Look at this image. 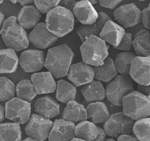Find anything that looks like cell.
I'll list each match as a JSON object with an SVG mask.
<instances>
[{
  "label": "cell",
  "mask_w": 150,
  "mask_h": 141,
  "mask_svg": "<svg viewBox=\"0 0 150 141\" xmlns=\"http://www.w3.org/2000/svg\"><path fill=\"white\" fill-rule=\"evenodd\" d=\"M57 39V36L47 30L45 22L39 23L29 35V42L39 49H45L53 45Z\"/></svg>",
  "instance_id": "14"
},
{
  "label": "cell",
  "mask_w": 150,
  "mask_h": 141,
  "mask_svg": "<svg viewBox=\"0 0 150 141\" xmlns=\"http://www.w3.org/2000/svg\"><path fill=\"white\" fill-rule=\"evenodd\" d=\"M17 97L26 101H32L37 94V92L32 83L29 80H22L16 85Z\"/></svg>",
  "instance_id": "32"
},
{
  "label": "cell",
  "mask_w": 150,
  "mask_h": 141,
  "mask_svg": "<svg viewBox=\"0 0 150 141\" xmlns=\"http://www.w3.org/2000/svg\"><path fill=\"white\" fill-rule=\"evenodd\" d=\"M4 19H5L4 15V14L0 11V30H1V29L2 28L3 23H4Z\"/></svg>",
  "instance_id": "46"
},
{
  "label": "cell",
  "mask_w": 150,
  "mask_h": 141,
  "mask_svg": "<svg viewBox=\"0 0 150 141\" xmlns=\"http://www.w3.org/2000/svg\"><path fill=\"white\" fill-rule=\"evenodd\" d=\"M132 44L138 56H150V33L148 30L143 29L137 32Z\"/></svg>",
  "instance_id": "26"
},
{
  "label": "cell",
  "mask_w": 150,
  "mask_h": 141,
  "mask_svg": "<svg viewBox=\"0 0 150 141\" xmlns=\"http://www.w3.org/2000/svg\"><path fill=\"white\" fill-rule=\"evenodd\" d=\"M0 141H21V130L18 122L0 124Z\"/></svg>",
  "instance_id": "29"
},
{
  "label": "cell",
  "mask_w": 150,
  "mask_h": 141,
  "mask_svg": "<svg viewBox=\"0 0 150 141\" xmlns=\"http://www.w3.org/2000/svg\"><path fill=\"white\" fill-rule=\"evenodd\" d=\"M0 34L6 46L15 51L25 50L29 45L28 34L15 16H9L4 20Z\"/></svg>",
  "instance_id": "2"
},
{
  "label": "cell",
  "mask_w": 150,
  "mask_h": 141,
  "mask_svg": "<svg viewBox=\"0 0 150 141\" xmlns=\"http://www.w3.org/2000/svg\"><path fill=\"white\" fill-rule=\"evenodd\" d=\"M16 92L15 84L6 77H0V101H8L14 97Z\"/></svg>",
  "instance_id": "33"
},
{
  "label": "cell",
  "mask_w": 150,
  "mask_h": 141,
  "mask_svg": "<svg viewBox=\"0 0 150 141\" xmlns=\"http://www.w3.org/2000/svg\"><path fill=\"white\" fill-rule=\"evenodd\" d=\"M31 82L37 94H47L55 91L56 83L50 72L34 73L31 75Z\"/></svg>",
  "instance_id": "16"
},
{
  "label": "cell",
  "mask_w": 150,
  "mask_h": 141,
  "mask_svg": "<svg viewBox=\"0 0 150 141\" xmlns=\"http://www.w3.org/2000/svg\"><path fill=\"white\" fill-rule=\"evenodd\" d=\"M117 141H139L134 135H122L117 138Z\"/></svg>",
  "instance_id": "42"
},
{
  "label": "cell",
  "mask_w": 150,
  "mask_h": 141,
  "mask_svg": "<svg viewBox=\"0 0 150 141\" xmlns=\"http://www.w3.org/2000/svg\"><path fill=\"white\" fill-rule=\"evenodd\" d=\"M94 76L91 65L83 61L70 66L67 78L76 86H80L92 82L94 80Z\"/></svg>",
  "instance_id": "13"
},
{
  "label": "cell",
  "mask_w": 150,
  "mask_h": 141,
  "mask_svg": "<svg viewBox=\"0 0 150 141\" xmlns=\"http://www.w3.org/2000/svg\"><path fill=\"white\" fill-rule=\"evenodd\" d=\"M73 13L82 24H93L98 17V12L87 0L77 2L73 9Z\"/></svg>",
  "instance_id": "17"
},
{
  "label": "cell",
  "mask_w": 150,
  "mask_h": 141,
  "mask_svg": "<svg viewBox=\"0 0 150 141\" xmlns=\"http://www.w3.org/2000/svg\"><path fill=\"white\" fill-rule=\"evenodd\" d=\"M112 20V19L104 12H100L98 13V17L95 22L96 24L100 30L102 29L105 23L108 21Z\"/></svg>",
  "instance_id": "37"
},
{
  "label": "cell",
  "mask_w": 150,
  "mask_h": 141,
  "mask_svg": "<svg viewBox=\"0 0 150 141\" xmlns=\"http://www.w3.org/2000/svg\"><path fill=\"white\" fill-rule=\"evenodd\" d=\"M87 118L94 124L103 123L108 118V110L104 103L102 101L92 102L86 108Z\"/></svg>",
  "instance_id": "25"
},
{
  "label": "cell",
  "mask_w": 150,
  "mask_h": 141,
  "mask_svg": "<svg viewBox=\"0 0 150 141\" xmlns=\"http://www.w3.org/2000/svg\"><path fill=\"white\" fill-rule=\"evenodd\" d=\"M133 90L134 84L131 77L119 75L115 76L107 85L105 95L111 104L116 106H122L124 97Z\"/></svg>",
  "instance_id": "6"
},
{
  "label": "cell",
  "mask_w": 150,
  "mask_h": 141,
  "mask_svg": "<svg viewBox=\"0 0 150 141\" xmlns=\"http://www.w3.org/2000/svg\"><path fill=\"white\" fill-rule=\"evenodd\" d=\"M45 22L50 33L58 38L63 37L74 29V14L72 11L59 5L47 13Z\"/></svg>",
  "instance_id": "3"
},
{
  "label": "cell",
  "mask_w": 150,
  "mask_h": 141,
  "mask_svg": "<svg viewBox=\"0 0 150 141\" xmlns=\"http://www.w3.org/2000/svg\"><path fill=\"white\" fill-rule=\"evenodd\" d=\"M138 1H147V0H138Z\"/></svg>",
  "instance_id": "53"
},
{
  "label": "cell",
  "mask_w": 150,
  "mask_h": 141,
  "mask_svg": "<svg viewBox=\"0 0 150 141\" xmlns=\"http://www.w3.org/2000/svg\"><path fill=\"white\" fill-rule=\"evenodd\" d=\"M77 33L81 42H84L91 35L99 37L100 30L95 23L91 24H81L77 28Z\"/></svg>",
  "instance_id": "34"
},
{
  "label": "cell",
  "mask_w": 150,
  "mask_h": 141,
  "mask_svg": "<svg viewBox=\"0 0 150 141\" xmlns=\"http://www.w3.org/2000/svg\"><path fill=\"white\" fill-rule=\"evenodd\" d=\"M134 124V119L118 112L109 116L104 123L103 129L107 136L116 139L122 135H130Z\"/></svg>",
  "instance_id": "7"
},
{
  "label": "cell",
  "mask_w": 150,
  "mask_h": 141,
  "mask_svg": "<svg viewBox=\"0 0 150 141\" xmlns=\"http://www.w3.org/2000/svg\"><path fill=\"white\" fill-rule=\"evenodd\" d=\"M125 33V29L122 26L110 20L100 30L99 37L115 47L118 45Z\"/></svg>",
  "instance_id": "19"
},
{
  "label": "cell",
  "mask_w": 150,
  "mask_h": 141,
  "mask_svg": "<svg viewBox=\"0 0 150 141\" xmlns=\"http://www.w3.org/2000/svg\"><path fill=\"white\" fill-rule=\"evenodd\" d=\"M94 79L105 82H110L117 75L118 72L115 67L113 59L107 57L98 66H93Z\"/></svg>",
  "instance_id": "23"
},
{
  "label": "cell",
  "mask_w": 150,
  "mask_h": 141,
  "mask_svg": "<svg viewBox=\"0 0 150 141\" xmlns=\"http://www.w3.org/2000/svg\"><path fill=\"white\" fill-rule=\"evenodd\" d=\"M62 118L73 123L86 120L87 115L84 105L74 100L69 101L63 110Z\"/></svg>",
  "instance_id": "22"
},
{
  "label": "cell",
  "mask_w": 150,
  "mask_h": 141,
  "mask_svg": "<svg viewBox=\"0 0 150 141\" xmlns=\"http://www.w3.org/2000/svg\"><path fill=\"white\" fill-rule=\"evenodd\" d=\"M98 131V126L95 124L86 120L80 122L75 126L76 138L86 141L94 140Z\"/></svg>",
  "instance_id": "28"
},
{
  "label": "cell",
  "mask_w": 150,
  "mask_h": 141,
  "mask_svg": "<svg viewBox=\"0 0 150 141\" xmlns=\"http://www.w3.org/2000/svg\"><path fill=\"white\" fill-rule=\"evenodd\" d=\"M122 0H98L99 4L101 6L113 9Z\"/></svg>",
  "instance_id": "39"
},
{
  "label": "cell",
  "mask_w": 150,
  "mask_h": 141,
  "mask_svg": "<svg viewBox=\"0 0 150 141\" xmlns=\"http://www.w3.org/2000/svg\"><path fill=\"white\" fill-rule=\"evenodd\" d=\"M4 0H0V4H1V3L4 2Z\"/></svg>",
  "instance_id": "51"
},
{
  "label": "cell",
  "mask_w": 150,
  "mask_h": 141,
  "mask_svg": "<svg viewBox=\"0 0 150 141\" xmlns=\"http://www.w3.org/2000/svg\"><path fill=\"white\" fill-rule=\"evenodd\" d=\"M114 19L124 29L136 26L141 20V10L138 6L130 3L121 5L113 12Z\"/></svg>",
  "instance_id": "10"
},
{
  "label": "cell",
  "mask_w": 150,
  "mask_h": 141,
  "mask_svg": "<svg viewBox=\"0 0 150 141\" xmlns=\"http://www.w3.org/2000/svg\"><path fill=\"white\" fill-rule=\"evenodd\" d=\"M108 48L104 40L91 35L80 47L83 61L92 66H98L108 57Z\"/></svg>",
  "instance_id": "5"
},
{
  "label": "cell",
  "mask_w": 150,
  "mask_h": 141,
  "mask_svg": "<svg viewBox=\"0 0 150 141\" xmlns=\"http://www.w3.org/2000/svg\"><path fill=\"white\" fill-rule=\"evenodd\" d=\"M25 128L27 135L39 141H43L49 135L53 122L39 114H33Z\"/></svg>",
  "instance_id": "9"
},
{
  "label": "cell",
  "mask_w": 150,
  "mask_h": 141,
  "mask_svg": "<svg viewBox=\"0 0 150 141\" xmlns=\"http://www.w3.org/2000/svg\"><path fill=\"white\" fill-rule=\"evenodd\" d=\"M60 0H34L35 7L41 13H47L57 6Z\"/></svg>",
  "instance_id": "35"
},
{
  "label": "cell",
  "mask_w": 150,
  "mask_h": 141,
  "mask_svg": "<svg viewBox=\"0 0 150 141\" xmlns=\"http://www.w3.org/2000/svg\"><path fill=\"white\" fill-rule=\"evenodd\" d=\"M45 59L43 51L36 49H28L21 53L19 63L25 72L34 73L43 68Z\"/></svg>",
  "instance_id": "11"
},
{
  "label": "cell",
  "mask_w": 150,
  "mask_h": 141,
  "mask_svg": "<svg viewBox=\"0 0 150 141\" xmlns=\"http://www.w3.org/2000/svg\"><path fill=\"white\" fill-rule=\"evenodd\" d=\"M22 141H39V140H36V139H33L31 137H28V138H25V139L22 140Z\"/></svg>",
  "instance_id": "47"
},
{
  "label": "cell",
  "mask_w": 150,
  "mask_h": 141,
  "mask_svg": "<svg viewBox=\"0 0 150 141\" xmlns=\"http://www.w3.org/2000/svg\"><path fill=\"white\" fill-rule=\"evenodd\" d=\"M35 111L40 115L50 119L60 113V104L53 97L45 96L36 100Z\"/></svg>",
  "instance_id": "18"
},
{
  "label": "cell",
  "mask_w": 150,
  "mask_h": 141,
  "mask_svg": "<svg viewBox=\"0 0 150 141\" xmlns=\"http://www.w3.org/2000/svg\"><path fill=\"white\" fill-rule=\"evenodd\" d=\"M132 132L139 141H150V118L146 117L137 120Z\"/></svg>",
  "instance_id": "31"
},
{
  "label": "cell",
  "mask_w": 150,
  "mask_h": 141,
  "mask_svg": "<svg viewBox=\"0 0 150 141\" xmlns=\"http://www.w3.org/2000/svg\"><path fill=\"white\" fill-rule=\"evenodd\" d=\"M104 141H116V140L112 138H108V139H105Z\"/></svg>",
  "instance_id": "50"
},
{
  "label": "cell",
  "mask_w": 150,
  "mask_h": 141,
  "mask_svg": "<svg viewBox=\"0 0 150 141\" xmlns=\"http://www.w3.org/2000/svg\"><path fill=\"white\" fill-rule=\"evenodd\" d=\"M5 119V108L0 104V124H1Z\"/></svg>",
  "instance_id": "45"
},
{
  "label": "cell",
  "mask_w": 150,
  "mask_h": 141,
  "mask_svg": "<svg viewBox=\"0 0 150 141\" xmlns=\"http://www.w3.org/2000/svg\"><path fill=\"white\" fill-rule=\"evenodd\" d=\"M129 76L139 84H150V56H137L131 62Z\"/></svg>",
  "instance_id": "12"
},
{
  "label": "cell",
  "mask_w": 150,
  "mask_h": 141,
  "mask_svg": "<svg viewBox=\"0 0 150 141\" xmlns=\"http://www.w3.org/2000/svg\"><path fill=\"white\" fill-rule=\"evenodd\" d=\"M149 118H150V115H149Z\"/></svg>",
  "instance_id": "54"
},
{
  "label": "cell",
  "mask_w": 150,
  "mask_h": 141,
  "mask_svg": "<svg viewBox=\"0 0 150 141\" xmlns=\"http://www.w3.org/2000/svg\"><path fill=\"white\" fill-rule=\"evenodd\" d=\"M42 17L41 13L34 5L24 6L18 16L19 24L25 29H34Z\"/></svg>",
  "instance_id": "20"
},
{
  "label": "cell",
  "mask_w": 150,
  "mask_h": 141,
  "mask_svg": "<svg viewBox=\"0 0 150 141\" xmlns=\"http://www.w3.org/2000/svg\"><path fill=\"white\" fill-rule=\"evenodd\" d=\"M122 112L134 121L150 115V97L133 90L122 99Z\"/></svg>",
  "instance_id": "4"
},
{
  "label": "cell",
  "mask_w": 150,
  "mask_h": 141,
  "mask_svg": "<svg viewBox=\"0 0 150 141\" xmlns=\"http://www.w3.org/2000/svg\"><path fill=\"white\" fill-rule=\"evenodd\" d=\"M138 91L142 94L150 97V84L149 85H141L138 86Z\"/></svg>",
  "instance_id": "41"
},
{
  "label": "cell",
  "mask_w": 150,
  "mask_h": 141,
  "mask_svg": "<svg viewBox=\"0 0 150 141\" xmlns=\"http://www.w3.org/2000/svg\"><path fill=\"white\" fill-rule=\"evenodd\" d=\"M30 115V104L18 97H13L6 101L5 105L6 118L19 124L26 123Z\"/></svg>",
  "instance_id": "8"
},
{
  "label": "cell",
  "mask_w": 150,
  "mask_h": 141,
  "mask_svg": "<svg viewBox=\"0 0 150 141\" xmlns=\"http://www.w3.org/2000/svg\"><path fill=\"white\" fill-rule=\"evenodd\" d=\"M74 56L71 49L63 44L49 49L44 66L53 76L60 78L67 75Z\"/></svg>",
  "instance_id": "1"
},
{
  "label": "cell",
  "mask_w": 150,
  "mask_h": 141,
  "mask_svg": "<svg viewBox=\"0 0 150 141\" xmlns=\"http://www.w3.org/2000/svg\"><path fill=\"white\" fill-rule=\"evenodd\" d=\"M76 3L77 1L76 0H60L59 5L71 11Z\"/></svg>",
  "instance_id": "40"
},
{
  "label": "cell",
  "mask_w": 150,
  "mask_h": 141,
  "mask_svg": "<svg viewBox=\"0 0 150 141\" xmlns=\"http://www.w3.org/2000/svg\"><path fill=\"white\" fill-rule=\"evenodd\" d=\"M77 2H78V1H82V0H76ZM87 1H89L92 5H93V4H96V3H97L98 2V0H87Z\"/></svg>",
  "instance_id": "48"
},
{
  "label": "cell",
  "mask_w": 150,
  "mask_h": 141,
  "mask_svg": "<svg viewBox=\"0 0 150 141\" xmlns=\"http://www.w3.org/2000/svg\"><path fill=\"white\" fill-rule=\"evenodd\" d=\"M80 90L86 101L88 103L102 101L106 97L105 89L98 80H93L83 85Z\"/></svg>",
  "instance_id": "21"
},
{
  "label": "cell",
  "mask_w": 150,
  "mask_h": 141,
  "mask_svg": "<svg viewBox=\"0 0 150 141\" xmlns=\"http://www.w3.org/2000/svg\"><path fill=\"white\" fill-rule=\"evenodd\" d=\"M136 57L137 54L129 51H124L118 54L114 61L117 72L122 75H129L131 62Z\"/></svg>",
  "instance_id": "30"
},
{
  "label": "cell",
  "mask_w": 150,
  "mask_h": 141,
  "mask_svg": "<svg viewBox=\"0 0 150 141\" xmlns=\"http://www.w3.org/2000/svg\"><path fill=\"white\" fill-rule=\"evenodd\" d=\"M74 123L63 118L56 119L48 136L49 141H70L76 138Z\"/></svg>",
  "instance_id": "15"
},
{
  "label": "cell",
  "mask_w": 150,
  "mask_h": 141,
  "mask_svg": "<svg viewBox=\"0 0 150 141\" xmlns=\"http://www.w3.org/2000/svg\"><path fill=\"white\" fill-rule=\"evenodd\" d=\"M13 3H16L19 2L22 6H26L29 5L34 2V0H9Z\"/></svg>",
  "instance_id": "44"
},
{
  "label": "cell",
  "mask_w": 150,
  "mask_h": 141,
  "mask_svg": "<svg viewBox=\"0 0 150 141\" xmlns=\"http://www.w3.org/2000/svg\"><path fill=\"white\" fill-rule=\"evenodd\" d=\"M132 40L133 38L132 34L125 32L118 45L114 48L120 50H123L124 51H129L131 50L132 47Z\"/></svg>",
  "instance_id": "36"
},
{
  "label": "cell",
  "mask_w": 150,
  "mask_h": 141,
  "mask_svg": "<svg viewBox=\"0 0 150 141\" xmlns=\"http://www.w3.org/2000/svg\"><path fill=\"white\" fill-rule=\"evenodd\" d=\"M148 8H149V10H150V3L149 4V6H148Z\"/></svg>",
  "instance_id": "52"
},
{
  "label": "cell",
  "mask_w": 150,
  "mask_h": 141,
  "mask_svg": "<svg viewBox=\"0 0 150 141\" xmlns=\"http://www.w3.org/2000/svg\"><path fill=\"white\" fill-rule=\"evenodd\" d=\"M98 133L97 136L92 141H104L105 139V133L103 129L98 127Z\"/></svg>",
  "instance_id": "43"
},
{
  "label": "cell",
  "mask_w": 150,
  "mask_h": 141,
  "mask_svg": "<svg viewBox=\"0 0 150 141\" xmlns=\"http://www.w3.org/2000/svg\"><path fill=\"white\" fill-rule=\"evenodd\" d=\"M19 59L15 51L11 48L0 50V73H11L16 71Z\"/></svg>",
  "instance_id": "24"
},
{
  "label": "cell",
  "mask_w": 150,
  "mask_h": 141,
  "mask_svg": "<svg viewBox=\"0 0 150 141\" xmlns=\"http://www.w3.org/2000/svg\"><path fill=\"white\" fill-rule=\"evenodd\" d=\"M77 93L76 86L69 82L61 79L57 82L56 98L63 103L75 100Z\"/></svg>",
  "instance_id": "27"
},
{
  "label": "cell",
  "mask_w": 150,
  "mask_h": 141,
  "mask_svg": "<svg viewBox=\"0 0 150 141\" xmlns=\"http://www.w3.org/2000/svg\"><path fill=\"white\" fill-rule=\"evenodd\" d=\"M70 141H86V140H84L77 138H74L73 139H71Z\"/></svg>",
  "instance_id": "49"
},
{
  "label": "cell",
  "mask_w": 150,
  "mask_h": 141,
  "mask_svg": "<svg viewBox=\"0 0 150 141\" xmlns=\"http://www.w3.org/2000/svg\"><path fill=\"white\" fill-rule=\"evenodd\" d=\"M141 19L144 26L150 30V10L148 7L141 11Z\"/></svg>",
  "instance_id": "38"
}]
</instances>
